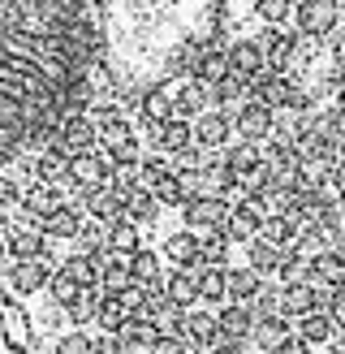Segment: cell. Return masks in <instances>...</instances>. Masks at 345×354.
I'll return each instance as SVG.
<instances>
[{
	"instance_id": "cell-1",
	"label": "cell",
	"mask_w": 345,
	"mask_h": 354,
	"mask_svg": "<svg viewBox=\"0 0 345 354\" xmlns=\"http://www.w3.org/2000/svg\"><path fill=\"white\" fill-rule=\"evenodd\" d=\"M99 0H0V177L30 194V165L61 126L91 113L103 26ZM13 229V225H9Z\"/></svg>"
},
{
	"instance_id": "cell-2",
	"label": "cell",
	"mask_w": 345,
	"mask_h": 354,
	"mask_svg": "<svg viewBox=\"0 0 345 354\" xmlns=\"http://www.w3.org/2000/svg\"><path fill=\"white\" fill-rule=\"evenodd\" d=\"M345 78V74H341ZM328 130V194H333V207H337V234L345 246V91L337 100L333 117L324 121Z\"/></svg>"
},
{
	"instance_id": "cell-3",
	"label": "cell",
	"mask_w": 345,
	"mask_h": 354,
	"mask_svg": "<svg viewBox=\"0 0 345 354\" xmlns=\"http://www.w3.org/2000/svg\"><path fill=\"white\" fill-rule=\"evenodd\" d=\"M341 22L337 0H298L293 5V30L306 35V39H328Z\"/></svg>"
},
{
	"instance_id": "cell-4",
	"label": "cell",
	"mask_w": 345,
	"mask_h": 354,
	"mask_svg": "<svg viewBox=\"0 0 345 354\" xmlns=\"http://www.w3.org/2000/svg\"><path fill=\"white\" fill-rule=\"evenodd\" d=\"M233 126L241 134V143H268L276 134V109H268V104H259V100H246V104H237Z\"/></svg>"
},
{
	"instance_id": "cell-5",
	"label": "cell",
	"mask_w": 345,
	"mask_h": 354,
	"mask_svg": "<svg viewBox=\"0 0 345 354\" xmlns=\"http://www.w3.org/2000/svg\"><path fill=\"white\" fill-rule=\"evenodd\" d=\"M233 113L229 109H207L203 117H195V147L203 151H220V147H229L233 143Z\"/></svg>"
},
{
	"instance_id": "cell-6",
	"label": "cell",
	"mask_w": 345,
	"mask_h": 354,
	"mask_svg": "<svg viewBox=\"0 0 345 354\" xmlns=\"http://www.w3.org/2000/svg\"><path fill=\"white\" fill-rule=\"evenodd\" d=\"M298 39L302 35L298 30H285V26H268L264 35H259V48H264V57H268V69H285L293 65V57H298Z\"/></svg>"
},
{
	"instance_id": "cell-7",
	"label": "cell",
	"mask_w": 345,
	"mask_h": 354,
	"mask_svg": "<svg viewBox=\"0 0 345 354\" xmlns=\"http://www.w3.org/2000/svg\"><path fill=\"white\" fill-rule=\"evenodd\" d=\"M190 147H195V121H186V117H172L160 130H151V151H164V156L177 160Z\"/></svg>"
},
{
	"instance_id": "cell-8",
	"label": "cell",
	"mask_w": 345,
	"mask_h": 354,
	"mask_svg": "<svg viewBox=\"0 0 345 354\" xmlns=\"http://www.w3.org/2000/svg\"><path fill=\"white\" fill-rule=\"evenodd\" d=\"M172 117H177V109H172V91H168V86H147V91L138 95V121L147 126V134L160 130L164 121H172Z\"/></svg>"
},
{
	"instance_id": "cell-9",
	"label": "cell",
	"mask_w": 345,
	"mask_h": 354,
	"mask_svg": "<svg viewBox=\"0 0 345 354\" xmlns=\"http://www.w3.org/2000/svg\"><path fill=\"white\" fill-rule=\"evenodd\" d=\"M172 109H177V117H186V121L203 117L207 109H212V86L199 82V78L177 82V86H172Z\"/></svg>"
},
{
	"instance_id": "cell-10",
	"label": "cell",
	"mask_w": 345,
	"mask_h": 354,
	"mask_svg": "<svg viewBox=\"0 0 345 354\" xmlns=\"http://www.w3.org/2000/svg\"><path fill=\"white\" fill-rule=\"evenodd\" d=\"M229 65L241 82H255L259 74H268V57H264V48H259V39H237L229 48Z\"/></svg>"
},
{
	"instance_id": "cell-11",
	"label": "cell",
	"mask_w": 345,
	"mask_h": 354,
	"mask_svg": "<svg viewBox=\"0 0 345 354\" xmlns=\"http://www.w3.org/2000/svg\"><path fill=\"white\" fill-rule=\"evenodd\" d=\"M233 74V65H229V48H220V44H207L199 57H195V69H190V78H199L207 86H216Z\"/></svg>"
},
{
	"instance_id": "cell-12",
	"label": "cell",
	"mask_w": 345,
	"mask_h": 354,
	"mask_svg": "<svg viewBox=\"0 0 345 354\" xmlns=\"http://www.w3.org/2000/svg\"><path fill=\"white\" fill-rule=\"evenodd\" d=\"M255 17L264 26H285V17H293V0H255Z\"/></svg>"
}]
</instances>
